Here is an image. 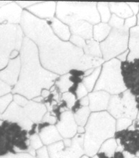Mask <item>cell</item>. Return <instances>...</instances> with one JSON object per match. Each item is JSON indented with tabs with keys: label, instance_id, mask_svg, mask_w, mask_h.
Here are the masks:
<instances>
[{
	"label": "cell",
	"instance_id": "obj_41",
	"mask_svg": "<svg viewBox=\"0 0 139 158\" xmlns=\"http://www.w3.org/2000/svg\"><path fill=\"white\" fill-rule=\"evenodd\" d=\"M13 87L0 80V97L11 92Z\"/></svg>",
	"mask_w": 139,
	"mask_h": 158
},
{
	"label": "cell",
	"instance_id": "obj_21",
	"mask_svg": "<svg viewBox=\"0 0 139 158\" xmlns=\"http://www.w3.org/2000/svg\"><path fill=\"white\" fill-rule=\"evenodd\" d=\"M46 21L51 27L52 31L57 37L64 41H69L71 33L68 25L65 24L57 17H54Z\"/></svg>",
	"mask_w": 139,
	"mask_h": 158
},
{
	"label": "cell",
	"instance_id": "obj_16",
	"mask_svg": "<svg viewBox=\"0 0 139 158\" xmlns=\"http://www.w3.org/2000/svg\"><path fill=\"white\" fill-rule=\"evenodd\" d=\"M21 68L20 56L16 58L11 59L6 68L0 71V80L14 88L18 82Z\"/></svg>",
	"mask_w": 139,
	"mask_h": 158
},
{
	"label": "cell",
	"instance_id": "obj_36",
	"mask_svg": "<svg viewBox=\"0 0 139 158\" xmlns=\"http://www.w3.org/2000/svg\"><path fill=\"white\" fill-rule=\"evenodd\" d=\"M124 21H125L124 20V19L119 18L114 14H112V17L110 19L108 24L111 26L112 28L121 29L124 28Z\"/></svg>",
	"mask_w": 139,
	"mask_h": 158
},
{
	"label": "cell",
	"instance_id": "obj_55",
	"mask_svg": "<svg viewBox=\"0 0 139 158\" xmlns=\"http://www.w3.org/2000/svg\"><path fill=\"white\" fill-rule=\"evenodd\" d=\"M137 118H138V120L139 121V111H138V116H137Z\"/></svg>",
	"mask_w": 139,
	"mask_h": 158
},
{
	"label": "cell",
	"instance_id": "obj_10",
	"mask_svg": "<svg viewBox=\"0 0 139 158\" xmlns=\"http://www.w3.org/2000/svg\"><path fill=\"white\" fill-rule=\"evenodd\" d=\"M84 134L64 139L47 147L50 158H81L84 152Z\"/></svg>",
	"mask_w": 139,
	"mask_h": 158
},
{
	"label": "cell",
	"instance_id": "obj_31",
	"mask_svg": "<svg viewBox=\"0 0 139 158\" xmlns=\"http://www.w3.org/2000/svg\"><path fill=\"white\" fill-rule=\"evenodd\" d=\"M119 145L115 138H110L103 143L99 150L100 152H104L108 156H112L117 150Z\"/></svg>",
	"mask_w": 139,
	"mask_h": 158
},
{
	"label": "cell",
	"instance_id": "obj_15",
	"mask_svg": "<svg viewBox=\"0 0 139 158\" xmlns=\"http://www.w3.org/2000/svg\"><path fill=\"white\" fill-rule=\"evenodd\" d=\"M23 9L16 2L0 8V24L20 25Z\"/></svg>",
	"mask_w": 139,
	"mask_h": 158
},
{
	"label": "cell",
	"instance_id": "obj_33",
	"mask_svg": "<svg viewBox=\"0 0 139 158\" xmlns=\"http://www.w3.org/2000/svg\"><path fill=\"white\" fill-rule=\"evenodd\" d=\"M14 100V94L9 93L8 94L0 97V114H2L7 109Z\"/></svg>",
	"mask_w": 139,
	"mask_h": 158
},
{
	"label": "cell",
	"instance_id": "obj_26",
	"mask_svg": "<svg viewBox=\"0 0 139 158\" xmlns=\"http://www.w3.org/2000/svg\"><path fill=\"white\" fill-rule=\"evenodd\" d=\"M112 28L108 23H100L93 26V39L101 43L108 36Z\"/></svg>",
	"mask_w": 139,
	"mask_h": 158
},
{
	"label": "cell",
	"instance_id": "obj_11",
	"mask_svg": "<svg viewBox=\"0 0 139 158\" xmlns=\"http://www.w3.org/2000/svg\"><path fill=\"white\" fill-rule=\"evenodd\" d=\"M121 70L126 89L135 97L136 107L139 111V58L121 62Z\"/></svg>",
	"mask_w": 139,
	"mask_h": 158
},
{
	"label": "cell",
	"instance_id": "obj_50",
	"mask_svg": "<svg viewBox=\"0 0 139 158\" xmlns=\"http://www.w3.org/2000/svg\"><path fill=\"white\" fill-rule=\"evenodd\" d=\"M80 102L82 107L83 106H89V98H88V96L87 97H85L82 98V99H80Z\"/></svg>",
	"mask_w": 139,
	"mask_h": 158
},
{
	"label": "cell",
	"instance_id": "obj_28",
	"mask_svg": "<svg viewBox=\"0 0 139 158\" xmlns=\"http://www.w3.org/2000/svg\"><path fill=\"white\" fill-rule=\"evenodd\" d=\"M101 70L102 68L101 67H99V68L95 69L94 71L90 75L83 77L82 83L85 85V87L88 89V92H91L93 90H94L95 85H96L100 75V73H101Z\"/></svg>",
	"mask_w": 139,
	"mask_h": 158
},
{
	"label": "cell",
	"instance_id": "obj_45",
	"mask_svg": "<svg viewBox=\"0 0 139 158\" xmlns=\"http://www.w3.org/2000/svg\"><path fill=\"white\" fill-rule=\"evenodd\" d=\"M136 23H137V16L133 15L131 17L126 19L124 21V27L130 30L131 28L136 26Z\"/></svg>",
	"mask_w": 139,
	"mask_h": 158
},
{
	"label": "cell",
	"instance_id": "obj_51",
	"mask_svg": "<svg viewBox=\"0 0 139 158\" xmlns=\"http://www.w3.org/2000/svg\"><path fill=\"white\" fill-rule=\"evenodd\" d=\"M50 94V90L45 89H43L42 91L41 94H40V96H41L43 99H46V98L48 97Z\"/></svg>",
	"mask_w": 139,
	"mask_h": 158
},
{
	"label": "cell",
	"instance_id": "obj_46",
	"mask_svg": "<svg viewBox=\"0 0 139 158\" xmlns=\"http://www.w3.org/2000/svg\"><path fill=\"white\" fill-rule=\"evenodd\" d=\"M36 157L37 158H50L47 148L43 146L40 149L36 151Z\"/></svg>",
	"mask_w": 139,
	"mask_h": 158
},
{
	"label": "cell",
	"instance_id": "obj_1",
	"mask_svg": "<svg viewBox=\"0 0 139 158\" xmlns=\"http://www.w3.org/2000/svg\"><path fill=\"white\" fill-rule=\"evenodd\" d=\"M20 26L23 33L35 43L43 68L58 75L78 70L84 52L70 41H64L54 34L46 20L23 10Z\"/></svg>",
	"mask_w": 139,
	"mask_h": 158
},
{
	"label": "cell",
	"instance_id": "obj_34",
	"mask_svg": "<svg viewBox=\"0 0 139 158\" xmlns=\"http://www.w3.org/2000/svg\"><path fill=\"white\" fill-rule=\"evenodd\" d=\"M30 150L35 151H37L38 150L43 147V143L38 133L30 135Z\"/></svg>",
	"mask_w": 139,
	"mask_h": 158
},
{
	"label": "cell",
	"instance_id": "obj_20",
	"mask_svg": "<svg viewBox=\"0 0 139 158\" xmlns=\"http://www.w3.org/2000/svg\"><path fill=\"white\" fill-rule=\"evenodd\" d=\"M71 35H78L85 40L93 38V25L85 21H78L69 26Z\"/></svg>",
	"mask_w": 139,
	"mask_h": 158
},
{
	"label": "cell",
	"instance_id": "obj_22",
	"mask_svg": "<svg viewBox=\"0 0 139 158\" xmlns=\"http://www.w3.org/2000/svg\"><path fill=\"white\" fill-rule=\"evenodd\" d=\"M129 55L127 60L133 61L139 58V26H136L129 30Z\"/></svg>",
	"mask_w": 139,
	"mask_h": 158
},
{
	"label": "cell",
	"instance_id": "obj_8",
	"mask_svg": "<svg viewBox=\"0 0 139 158\" xmlns=\"http://www.w3.org/2000/svg\"><path fill=\"white\" fill-rule=\"evenodd\" d=\"M129 29L112 28L107 38L100 44L102 58L105 62L117 58L121 54L128 51Z\"/></svg>",
	"mask_w": 139,
	"mask_h": 158
},
{
	"label": "cell",
	"instance_id": "obj_49",
	"mask_svg": "<svg viewBox=\"0 0 139 158\" xmlns=\"http://www.w3.org/2000/svg\"><path fill=\"white\" fill-rule=\"evenodd\" d=\"M129 52V51L128 50V51H126L125 52H124V53L121 54L120 56H119L117 57V58L119 60H120L121 62H125L127 60V57H128Z\"/></svg>",
	"mask_w": 139,
	"mask_h": 158
},
{
	"label": "cell",
	"instance_id": "obj_19",
	"mask_svg": "<svg viewBox=\"0 0 139 158\" xmlns=\"http://www.w3.org/2000/svg\"><path fill=\"white\" fill-rule=\"evenodd\" d=\"M23 108L28 118L36 124L42 122L43 117L47 112V107L44 104L33 100H29Z\"/></svg>",
	"mask_w": 139,
	"mask_h": 158
},
{
	"label": "cell",
	"instance_id": "obj_58",
	"mask_svg": "<svg viewBox=\"0 0 139 158\" xmlns=\"http://www.w3.org/2000/svg\"><path fill=\"white\" fill-rule=\"evenodd\" d=\"M138 158H139V156H138Z\"/></svg>",
	"mask_w": 139,
	"mask_h": 158
},
{
	"label": "cell",
	"instance_id": "obj_12",
	"mask_svg": "<svg viewBox=\"0 0 139 158\" xmlns=\"http://www.w3.org/2000/svg\"><path fill=\"white\" fill-rule=\"evenodd\" d=\"M114 138L123 152L139 156V128H135L131 125L126 130L116 131Z\"/></svg>",
	"mask_w": 139,
	"mask_h": 158
},
{
	"label": "cell",
	"instance_id": "obj_47",
	"mask_svg": "<svg viewBox=\"0 0 139 158\" xmlns=\"http://www.w3.org/2000/svg\"><path fill=\"white\" fill-rule=\"evenodd\" d=\"M17 3L18 5L20 6L22 9H27L29 8L30 6L35 5L38 3H39V2H28V1H19V2H16Z\"/></svg>",
	"mask_w": 139,
	"mask_h": 158
},
{
	"label": "cell",
	"instance_id": "obj_37",
	"mask_svg": "<svg viewBox=\"0 0 139 158\" xmlns=\"http://www.w3.org/2000/svg\"><path fill=\"white\" fill-rule=\"evenodd\" d=\"M62 100H64V101H65L66 102L67 105H68L69 109L70 110L71 108L73 107L74 104L76 103V100L78 99L77 97H76L75 95H73V94H71V93L69 92L62 94Z\"/></svg>",
	"mask_w": 139,
	"mask_h": 158
},
{
	"label": "cell",
	"instance_id": "obj_13",
	"mask_svg": "<svg viewBox=\"0 0 139 158\" xmlns=\"http://www.w3.org/2000/svg\"><path fill=\"white\" fill-rule=\"evenodd\" d=\"M0 120L16 123L28 131H30L35 124L28 118L23 108L14 102H12L3 114H0Z\"/></svg>",
	"mask_w": 139,
	"mask_h": 158
},
{
	"label": "cell",
	"instance_id": "obj_9",
	"mask_svg": "<svg viewBox=\"0 0 139 158\" xmlns=\"http://www.w3.org/2000/svg\"><path fill=\"white\" fill-rule=\"evenodd\" d=\"M107 112L115 119L127 118L135 120L138 113L135 97L129 90L119 94L112 95Z\"/></svg>",
	"mask_w": 139,
	"mask_h": 158
},
{
	"label": "cell",
	"instance_id": "obj_39",
	"mask_svg": "<svg viewBox=\"0 0 139 158\" xmlns=\"http://www.w3.org/2000/svg\"><path fill=\"white\" fill-rule=\"evenodd\" d=\"M0 158H37L36 156H33L28 152H21L18 154H9L4 156L0 157Z\"/></svg>",
	"mask_w": 139,
	"mask_h": 158
},
{
	"label": "cell",
	"instance_id": "obj_40",
	"mask_svg": "<svg viewBox=\"0 0 139 158\" xmlns=\"http://www.w3.org/2000/svg\"><path fill=\"white\" fill-rule=\"evenodd\" d=\"M28 101H29V100H28L27 98H26L25 97H23V96H22V95L18 94H14L13 102H15L16 104L18 105V106H22V107L25 106L27 104Z\"/></svg>",
	"mask_w": 139,
	"mask_h": 158
},
{
	"label": "cell",
	"instance_id": "obj_57",
	"mask_svg": "<svg viewBox=\"0 0 139 158\" xmlns=\"http://www.w3.org/2000/svg\"><path fill=\"white\" fill-rule=\"evenodd\" d=\"M133 158H138V157H134Z\"/></svg>",
	"mask_w": 139,
	"mask_h": 158
},
{
	"label": "cell",
	"instance_id": "obj_17",
	"mask_svg": "<svg viewBox=\"0 0 139 158\" xmlns=\"http://www.w3.org/2000/svg\"><path fill=\"white\" fill-rule=\"evenodd\" d=\"M27 10L28 12L42 20H49L54 17L57 10V2H42L30 6Z\"/></svg>",
	"mask_w": 139,
	"mask_h": 158
},
{
	"label": "cell",
	"instance_id": "obj_27",
	"mask_svg": "<svg viewBox=\"0 0 139 158\" xmlns=\"http://www.w3.org/2000/svg\"><path fill=\"white\" fill-rule=\"evenodd\" d=\"M83 51L85 56L96 57H102L100 44L93 38L86 40V44L83 48Z\"/></svg>",
	"mask_w": 139,
	"mask_h": 158
},
{
	"label": "cell",
	"instance_id": "obj_24",
	"mask_svg": "<svg viewBox=\"0 0 139 158\" xmlns=\"http://www.w3.org/2000/svg\"><path fill=\"white\" fill-rule=\"evenodd\" d=\"M111 13L121 19H128L133 16V13L128 3H109Z\"/></svg>",
	"mask_w": 139,
	"mask_h": 158
},
{
	"label": "cell",
	"instance_id": "obj_14",
	"mask_svg": "<svg viewBox=\"0 0 139 158\" xmlns=\"http://www.w3.org/2000/svg\"><path fill=\"white\" fill-rule=\"evenodd\" d=\"M56 127L64 139L73 138L78 134V126L74 118L73 114L70 110L62 113L60 120L57 122Z\"/></svg>",
	"mask_w": 139,
	"mask_h": 158
},
{
	"label": "cell",
	"instance_id": "obj_29",
	"mask_svg": "<svg viewBox=\"0 0 139 158\" xmlns=\"http://www.w3.org/2000/svg\"><path fill=\"white\" fill-rule=\"evenodd\" d=\"M90 111L89 106H83L73 114L74 118L78 126H85L91 114Z\"/></svg>",
	"mask_w": 139,
	"mask_h": 158
},
{
	"label": "cell",
	"instance_id": "obj_42",
	"mask_svg": "<svg viewBox=\"0 0 139 158\" xmlns=\"http://www.w3.org/2000/svg\"><path fill=\"white\" fill-rule=\"evenodd\" d=\"M88 94V91L85 87V85H83V83H81L78 86L77 92H76V97H77V99H81L83 97H87Z\"/></svg>",
	"mask_w": 139,
	"mask_h": 158
},
{
	"label": "cell",
	"instance_id": "obj_32",
	"mask_svg": "<svg viewBox=\"0 0 139 158\" xmlns=\"http://www.w3.org/2000/svg\"><path fill=\"white\" fill-rule=\"evenodd\" d=\"M97 8L98 13L100 14V20L102 23H109L110 19L112 17L111 11H110L109 3L100 2L97 4Z\"/></svg>",
	"mask_w": 139,
	"mask_h": 158
},
{
	"label": "cell",
	"instance_id": "obj_54",
	"mask_svg": "<svg viewBox=\"0 0 139 158\" xmlns=\"http://www.w3.org/2000/svg\"><path fill=\"white\" fill-rule=\"evenodd\" d=\"M81 158H89V157H88V156H86V155H83V156L81 157Z\"/></svg>",
	"mask_w": 139,
	"mask_h": 158
},
{
	"label": "cell",
	"instance_id": "obj_3",
	"mask_svg": "<svg viewBox=\"0 0 139 158\" xmlns=\"http://www.w3.org/2000/svg\"><path fill=\"white\" fill-rule=\"evenodd\" d=\"M116 122L107 111L91 113L85 126L83 146L86 156H95L105 141L114 137Z\"/></svg>",
	"mask_w": 139,
	"mask_h": 158
},
{
	"label": "cell",
	"instance_id": "obj_18",
	"mask_svg": "<svg viewBox=\"0 0 139 158\" xmlns=\"http://www.w3.org/2000/svg\"><path fill=\"white\" fill-rule=\"evenodd\" d=\"M111 94L105 91H97L88 94L89 108L93 112L105 111L107 110Z\"/></svg>",
	"mask_w": 139,
	"mask_h": 158
},
{
	"label": "cell",
	"instance_id": "obj_56",
	"mask_svg": "<svg viewBox=\"0 0 139 158\" xmlns=\"http://www.w3.org/2000/svg\"><path fill=\"white\" fill-rule=\"evenodd\" d=\"M2 121H2V120H0V125H1V124H2Z\"/></svg>",
	"mask_w": 139,
	"mask_h": 158
},
{
	"label": "cell",
	"instance_id": "obj_35",
	"mask_svg": "<svg viewBox=\"0 0 139 158\" xmlns=\"http://www.w3.org/2000/svg\"><path fill=\"white\" fill-rule=\"evenodd\" d=\"M133 123L131 119L127 118H121L117 120L116 122V131H121L129 128Z\"/></svg>",
	"mask_w": 139,
	"mask_h": 158
},
{
	"label": "cell",
	"instance_id": "obj_38",
	"mask_svg": "<svg viewBox=\"0 0 139 158\" xmlns=\"http://www.w3.org/2000/svg\"><path fill=\"white\" fill-rule=\"evenodd\" d=\"M69 41L75 45V46L81 49H83L86 44V40L85 39H83V38L78 36V35H71Z\"/></svg>",
	"mask_w": 139,
	"mask_h": 158
},
{
	"label": "cell",
	"instance_id": "obj_5",
	"mask_svg": "<svg viewBox=\"0 0 139 158\" xmlns=\"http://www.w3.org/2000/svg\"><path fill=\"white\" fill-rule=\"evenodd\" d=\"M56 16L68 26L78 21H85L92 25L101 21L95 2H57Z\"/></svg>",
	"mask_w": 139,
	"mask_h": 158
},
{
	"label": "cell",
	"instance_id": "obj_25",
	"mask_svg": "<svg viewBox=\"0 0 139 158\" xmlns=\"http://www.w3.org/2000/svg\"><path fill=\"white\" fill-rule=\"evenodd\" d=\"M105 62L102 57L88 56L84 54L78 70L85 72L88 70L96 69L104 64Z\"/></svg>",
	"mask_w": 139,
	"mask_h": 158
},
{
	"label": "cell",
	"instance_id": "obj_23",
	"mask_svg": "<svg viewBox=\"0 0 139 158\" xmlns=\"http://www.w3.org/2000/svg\"><path fill=\"white\" fill-rule=\"evenodd\" d=\"M38 134L41 138L43 144L48 146L63 139L57 130V127L54 125H50L46 127Z\"/></svg>",
	"mask_w": 139,
	"mask_h": 158
},
{
	"label": "cell",
	"instance_id": "obj_2",
	"mask_svg": "<svg viewBox=\"0 0 139 158\" xmlns=\"http://www.w3.org/2000/svg\"><path fill=\"white\" fill-rule=\"evenodd\" d=\"M20 75L11 93L21 94L28 100H33L40 96L45 89H51L59 75L43 68L37 45L26 36L20 51Z\"/></svg>",
	"mask_w": 139,
	"mask_h": 158
},
{
	"label": "cell",
	"instance_id": "obj_7",
	"mask_svg": "<svg viewBox=\"0 0 139 158\" xmlns=\"http://www.w3.org/2000/svg\"><path fill=\"white\" fill-rule=\"evenodd\" d=\"M121 63L117 58L105 62L94 92L105 91L109 94L116 95L127 90L121 75Z\"/></svg>",
	"mask_w": 139,
	"mask_h": 158
},
{
	"label": "cell",
	"instance_id": "obj_30",
	"mask_svg": "<svg viewBox=\"0 0 139 158\" xmlns=\"http://www.w3.org/2000/svg\"><path fill=\"white\" fill-rule=\"evenodd\" d=\"M73 85V84L70 80V74L69 73L59 77L55 82L56 87L59 89V90L62 94L68 92L69 89Z\"/></svg>",
	"mask_w": 139,
	"mask_h": 158
},
{
	"label": "cell",
	"instance_id": "obj_52",
	"mask_svg": "<svg viewBox=\"0 0 139 158\" xmlns=\"http://www.w3.org/2000/svg\"><path fill=\"white\" fill-rule=\"evenodd\" d=\"M85 128L82 126H78V134H84L85 133Z\"/></svg>",
	"mask_w": 139,
	"mask_h": 158
},
{
	"label": "cell",
	"instance_id": "obj_53",
	"mask_svg": "<svg viewBox=\"0 0 139 158\" xmlns=\"http://www.w3.org/2000/svg\"><path fill=\"white\" fill-rule=\"evenodd\" d=\"M10 2H9V1H0V8L7 5V4H9Z\"/></svg>",
	"mask_w": 139,
	"mask_h": 158
},
{
	"label": "cell",
	"instance_id": "obj_43",
	"mask_svg": "<svg viewBox=\"0 0 139 158\" xmlns=\"http://www.w3.org/2000/svg\"><path fill=\"white\" fill-rule=\"evenodd\" d=\"M57 118L55 117L54 115H52L49 111H47L46 114L43 117L42 122H45V123H49L50 125H54L57 123Z\"/></svg>",
	"mask_w": 139,
	"mask_h": 158
},
{
	"label": "cell",
	"instance_id": "obj_48",
	"mask_svg": "<svg viewBox=\"0 0 139 158\" xmlns=\"http://www.w3.org/2000/svg\"><path fill=\"white\" fill-rule=\"evenodd\" d=\"M129 6L132 10L133 14H138L139 11V4L138 3H128Z\"/></svg>",
	"mask_w": 139,
	"mask_h": 158
},
{
	"label": "cell",
	"instance_id": "obj_4",
	"mask_svg": "<svg viewBox=\"0 0 139 158\" xmlns=\"http://www.w3.org/2000/svg\"><path fill=\"white\" fill-rule=\"evenodd\" d=\"M30 150L28 131L16 123L2 121L0 125V157L9 154L29 152Z\"/></svg>",
	"mask_w": 139,
	"mask_h": 158
},
{
	"label": "cell",
	"instance_id": "obj_6",
	"mask_svg": "<svg viewBox=\"0 0 139 158\" xmlns=\"http://www.w3.org/2000/svg\"><path fill=\"white\" fill-rule=\"evenodd\" d=\"M25 35L20 25L0 24V71L20 56Z\"/></svg>",
	"mask_w": 139,
	"mask_h": 158
},
{
	"label": "cell",
	"instance_id": "obj_44",
	"mask_svg": "<svg viewBox=\"0 0 139 158\" xmlns=\"http://www.w3.org/2000/svg\"><path fill=\"white\" fill-rule=\"evenodd\" d=\"M98 158H125L123 151H116L112 156H108L104 152H98L97 154Z\"/></svg>",
	"mask_w": 139,
	"mask_h": 158
}]
</instances>
